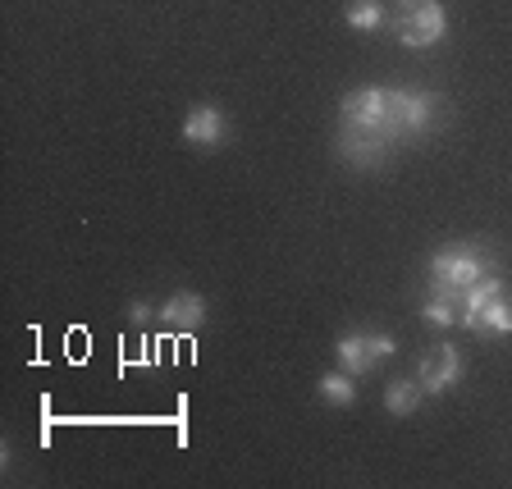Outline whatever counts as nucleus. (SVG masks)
Segmentation results:
<instances>
[{
	"label": "nucleus",
	"mask_w": 512,
	"mask_h": 489,
	"mask_svg": "<svg viewBox=\"0 0 512 489\" xmlns=\"http://www.w3.org/2000/svg\"><path fill=\"white\" fill-rule=\"evenodd\" d=\"M448 32V14L439 0H403V14H398V42L407 51H430L435 42H444Z\"/></svg>",
	"instance_id": "obj_3"
},
{
	"label": "nucleus",
	"mask_w": 512,
	"mask_h": 489,
	"mask_svg": "<svg viewBox=\"0 0 512 489\" xmlns=\"http://www.w3.org/2000/svg\"><path fill=\"white\" fill-rule=\"evenodd\" d=\"M156 316H160V325H170V330H197L206 320V302H202V293H174Z\"/></svg>",
	"instance_id": "obj_8"
},
{
	"label": "nucleus",
	"mask_w": 512,
	"mask_h": 489,
	"mask_svg": "<svg viewBox=\"0 0 512 489\" xmlns=\"http://www.w3.org/2000/svg\"><path fill=\"white\" fill-rule=\"evenodd\" d=\"M439 119V96L430 92H407V87H389V124L394 138H426Z\"/></svg>",
	"instance_id": "obj_4"
},
{
	"label": "nucleus",
	"mask_w": 512,
	"mask_h": 489,
	"mask_svg": "<svg viewBox=\"0 0 512 489\" xmlns=\"http://www.w3.org/2000/svg\"><path fill=\"white\" fill-rule=\"evenodd\" d=\"M128 316H133V325H147V320H151V307H147V302H133V307H128Z\"/></svg>",
	"instance_id": "obj_16"
},
{
	"label": "nucleus",
	"mask_w": 512,
	"mask_h": 489,
	"mask_svg": "<svg viewBox=\"0 0 512 489\" xmlns=\"http://www.w3.org/2000/svg\"><path fill=\"white\" fill-rule=\"evenodd\" d=\"M366 352H371V366H380L398 352V339L394 334H380V330H366Z\"/></svg>",
	"instance_id": "obj_15"
},
{
	"label": "nucleus",
	"mask_w": 512,
	"mask_h": 489,
	"mask_svg": "<svg viewBox=\"0 0 512 489\" xmlns=\"http://www.w3.org/2000/svg\"><path fill=\"white\" fill-rule=\"evenodd\" d=\"M421 398H426L421 380H394L389 389H384V407H389V416H412L416 407H421Z\"/></svg>",
	"instance_id": "obj_10"
},
{
	"label": "nucleus",
	"mask_w": 512,
	"mask_h": 489,
	"mask_svg": "<svg viewBox=\"0 0 512 489\" xmlns=\"http://www.w3.org/2000/svg\"><path fill=\"white\" fill-rule=\"evenodd\" d=\"M499 293H508V284H503V275H499V270H490V275H480L476 279V284H471L467 288V293H462V307H458V320H462V325H467V330H471V325H476V316H480V311H485V307H490V302L494 298H499Z\"/></svg>",
	"instance_id": "obj_7"
},
{
	"label": "nucleus",
	"mask_w": 512,
	"mask_h": 489,
	"mask_svg": "<svg viewBox=\"0 0 512 489\" xmlns=\"http://www.w3.org/2000/svg\"><path fill=\"white\" fill-rule=\"evenodd\" d=\"M224 138H229V119L215 106L188 110V119H183V142H192V147H220Z\"/></svg>",
	"instance_id": "obj_6"
},
{
	"label": "nucleus",
	"mask_w": 512,
	"mask_h": 489,
	"mask_svg": "<svg viewBox=\"0 0 512 489\" xmlns=\"http://www.w3.org/2000/svg\"><path fill=\"white\" fill-rule=\"evenodd\" d=\"M343 19H348V28H357V32H375V28H384L380 0H352Z\"/></svg>",
	"instance_id": "obj_13"
},
{
	"label": "nucleus",
	"mask_w": 512,
	"mask_h": 489,
	"mask_svg": "<svg viewBox=\"0 0 512 489\" xmlns=\"http://www.w3.org/2000/svg\"><path fill=\"white\" fill-rule=\"evenodd\" d=\"M471 330L485 334V339H508V334H512V298H508V293H499L490 307L480 311Z\"/></svg>",
	"instance_id": "obj_9"
},
{
	"label": "nucleus",
	"mask_w": 512,
	"mask_h": 489,
	"mask_svg": "<svg viewBox=\"0 0 512 489\" xmlns=\"http://www.w3.org/2000/svg\"><path fill=\"white\" fill-rule=\"evenodd\" d=\"M320 398L330 407H352L357 403V384H352V375L348 371H330V375H320Z\"/></svg>",
	"instance_id": "obj_12"
},
{
	"label": "nucleus",
	"mask_w": 512,
	"mask_h": 489,
	"mask_svg": "<svg viewBox=\"0 0 512 489\" xmlns=\"http://www.w3.org/2000/svg\"><path fill=\"white\" fill-rule=\"evenodd\" d=\"M334 357H339V366H343L348 375L371 371V352H366V334H343L339 348H334Z\"/></svg>",
	"instance_id": "obj_11"
},
{
	"label": "nucleus",
	"mask_w": 512,
	"mask_h": 489,
	"mask_svg": "<svg viewBox=\"0 0 512 489\" xmlns=\"http://www.w3.org/2000/svg\"><path fill=\"white\" fill-rule=\"evenodd\" d=\"M421 389L426 394H448V389H458L462 380V352L453 343H435V348L421 357V371H416Z\"/></svg>",
	"instance_id": "obj_5"
},
{
	"label": "nucleus",
	"mask_w": 512,
	"mask_h": 489,
	"mask_svg": "<svg viewBox=\"0 0 512 489\" xmlns=\"http://www.w3.org/2000/svg\"><path fill=\"white\" fill-rule=\"evenodd\" d=\"M494 270V256H485L471 243H448L430 256V293H444V298L458 302L480 275Z\"/></svg>",
	"instance_id": "obj_1"
},
{
	"label": "nucleus",
	"mask_w": 512,
	"mask_h": 489,
	"mask_svg": "<svg viewBox=\"0 0 512 489\" xmlns=\"http://www.w3.org/2000/svg\"><path fill=\"white\" fill-rule=\"evenodd\" d=\"M339 124L343 128H362V133H375L394 147V124H389V87H357V92L343 96L339 106Z\"/></svg>",
	"instance_id": "obj_2"
},
{
	"label": "nucleus",
	"mask_w": 512,
	"mask_h": 489,
	"mask_svg": "<svg viewBox=\"0 0 512 489\" xmlns=\"http://www.w3.org/2000/svg\"><path fill=\"white\" fill-rule=\"evenodd\" d=\"M421 316H426L430 325H439V330H448V325L458 320V302H453V298H444V293H430V298H426V307H421Z\"/></svg>",
	"instance_id": "obj_14"
}]
</instances>
